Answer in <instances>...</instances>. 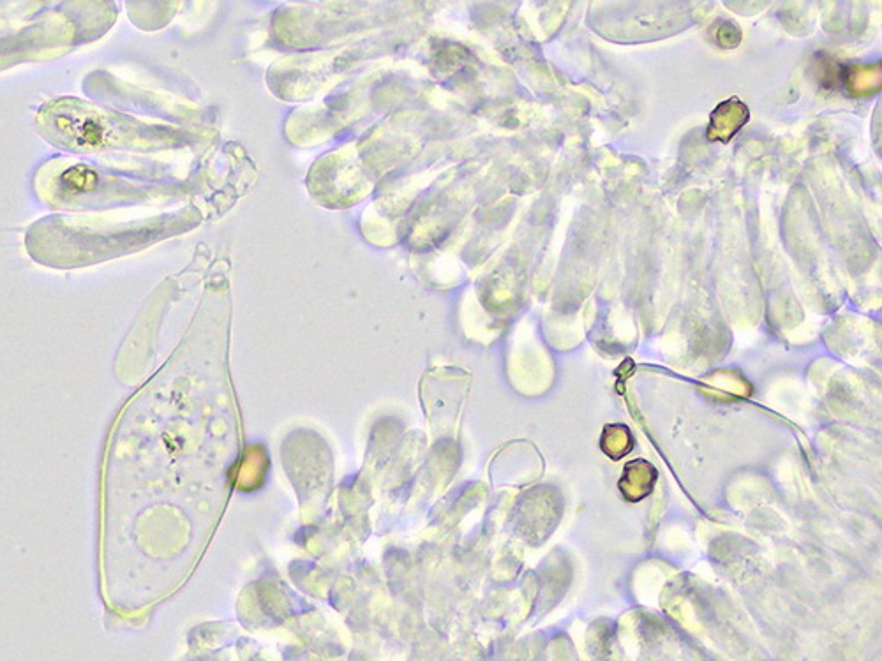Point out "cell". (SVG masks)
Here are the masks:
<instances>
[{
    "mask_svg": "<svg viewBox=\"0 0 882 661\" xmlns=\"http://www.w3.org/2000/svg\"><path fill=\"white\" fill-rule=\"evenodd\" d=\"M45 127L71 149H99L119 140V127L113 115L90 110L78 103L55 104L46 112Z\"/></svg>",
    "mask_w": 882,
    "mask_h": 661,
    "instance_id": "cell-1",
    "label": "cell"
},
{
    "mask_svg": "<svg viewBox=\"0 0 882 661\" xmlns=\"http://www.w3.org/2000/svg\"><path fill=\"white\" fill-rule=\"evenodd\" d=\"M750 119V113L740 99L731 97L726 103L717 106V110L711 115L708 138L713 142H729L731 136L738 133L745 122Z\"/></svg>",
    "mask_w": 882,
    "mask_h": 661,
    "instance_id": "cell-2",
    "label": "cell"
},
{
    "mask_svg": "<svg viewBox=\"0 0 882 661\" xmlns=\"http://www.w3.org/2000/svg\"><path fill=\"white\" fill-rule=\"evenodd\" d=\"M59 182L66 193H87L98 184V175L87 166H73L60 175Z\"/></svg>",
    "mask_w": 882,
    "mask_h": 661,
    "instance_id": "cell-3",
    "label": "cell"
},
{
    "mask_svg": "<svg viewBox=\"0 0 882 661\" xmlns=\"http://www.w3.org/2000/svg\"><path fill=\"white\" fill-rule=\"evenodd\" d=\"M740 30L733 23H726L724 27H720L718 29V43L722 46H726V48H733V46L738 45L740 43Z\"/></svg>",
    "mask_w": 882,
    "mask_h": 661,
    "instance_id": "cell-4",
    "label": "cell"
}]
</instances>
